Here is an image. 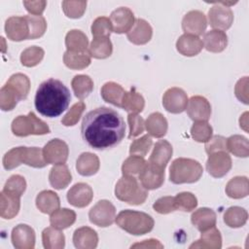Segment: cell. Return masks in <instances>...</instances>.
Here are the masks:
<instances>
[{
    "label": "cell",
    "mask_w": 249,
    "mask_h": 249,
    "mask_svg": "<svg viewBox=\"0 0 249 249\" xmlns=\"http://www.w3.org/2000/svg\"><path fill=\"white\" fill-rule=\"evenodd\" d=\"M12 132L18 137H24L28 135H43L50 132L49 125L36 117L33 112H29L28 115L18 116L11 125Z\"/></svg>",
    "instance_id": "obj_7"
},
{
    "label": "cell",
    "mask_w": 249,
    "mask_h": 249,
    "mask_svg": "<svg viewBox=\"0 0 249 249\" xmlns=\"http://www.w3.org/2000/svg\"><path fill=\"white\" fill-rule=\"evenodd\" d=\"M72 89L79 99H85L93 89V82L88 75H76L71 82Z\"/></svg>",
    "instance_id": "obj_41"
},
{
    "label": "cell",
    "mask_w": 249,
    "mask_h": 249,
    "mask_svg": "<svg viewBox=\"0 0 249 249\" xmlns=\"http://www.w3.org/2000/svg\"><path fill=\"white\" fill-rule=\"evenodd\" d=\"M73 243L78 249H93L97 246L98 235L93 229L82 227L74 231Z\"/></svg>",
    "instance_id": "obj_23"
},
{
    "label": "cell",
    "mask_w": 249,
    "mask_h": 249,
    "mask_svg": "<svg viewBox=\"0 0 249 249\" xmlns=\"http://www.w3.org/2000/svg\"><path fill=\"white\" fill-rule=\"evenodd\" d=\"M43 246L46 249H62L65 246V236L61 230L53 227L46 228L42 232Z\"/></svg>",
    "instance_id": "obj_36"
},
{
    "label": "cell",
    "mask_w": 249,
    "mask_h": 249,
    "mask_svg": "<svg viewBox=\"0 0 249 249\" xmlns=\"http://www.w3.org/2000/svg\"><path fill=\"white\" fill-rule=\"evenodd\" d=\"M44 54L45 52L42 48L37 46H31L21 53L20 62L23 66L33 67L38 65L42 61Z\"/></svg>",
    "instance_id": "obj_44"
},
{
    "label": "cell",
    "mask_w": 249,
    "mask_h": 249,
    "mask_svg": "<svg viewBox=\"0 0 249 249\" xmlns=\"http://www.w3.org/2000/svg\"><path fill=\"white\" fill-rule=\"evenodd\" d=\"M205 151L208 155L220 151L227 152V139L221 135L211 136V138L205 142Z\"/></svg>",
    "instance_id": "obj_57"
},
{
    "label": "cell",
    "mask_w": 249,
    "mask_h": 249,
    "mask_svg": "<svg viewBox=\"0 0 249 249\" xmlns=\"http://www.w3.org/2000/svg\"><path fill=\"white\" fill-rule=\"evenodd\" d=\"M93 197L92 189L86 183L75 184L67 193L68 202L78 208L88 206Z\"/></svg>",
    "instance_id": "obj_18"
},
{
    "label": "cell",
    "mask_w": 249,
    "mask_h": 249,
    "mask_svg": "<svg viewBox=\"0 0 249 249\" xmlns=\"http://www.w3.org/2000/svg\"><path fill=\"white\" fill-rule=\"evenodd\" d=\"M3 189L21 196L26 189L25 179L22 176L18 175V174L12 175L5 183V186Z\"/></svg>",
    "instance_id": "obj_54"
},
{
    "label": "cell",
    "mask_w": 249,
    "mask_h": 249,
    "mask_svg": "<svg viewBox=\"0 0 249 249\" xmlns=\"http://www.w3.org/2000/svg\"><path fill=\"white\" fill-rule=\"evenodd\" d=\"M202 172V166L197 160L178 158L170 165L169 180L173 184L195 183L200 179Z\"/></svg>",
    "instance_id": "obj_5"
},
{
    "label": "cell",
    "mask_w": 249,
    "mask_h": 249,
    "mask_svg": "<svg viewBox=\"0 0 249 249\" xmlns=\"http://www.w3.org/2000/svg\"><path fill=\"white\" fill-rule=\"evenodd\" d=\"M139 180L146 190H156L164 182V170L159 169L147 161L144 169L139 174Z\"/></svg>",
    "instance_id": "obj_21"
},
{
    "label": "cell",
    "mask_w": 249,
    "mask_h": 249,
    "mask_svg": "<svg viewBox=\"0 0 249 249\" xmlns=\"http://www.w3.org/2000/svg\"><path fill=\"white\" fill-rule=\"evenodd\" d=\"M174 202L176 210L190 212L194 210L197 205V199L196 196L190 192H183L174 196Z\"/></svg>",
    "instance_id": "obj_49"
},
{
    "label": "cell",
    "mask_w": 249,
    "mask_h": 249,
    "mask_svg": "<svg viewBox=\"0 0 249 249\" xmlns=\"http://www.w3.org/2000/svg\"><path fill=\"white\" fill-rule=\"evenodd\" d=\"M117 225L133 235H142L150 232L154 228V219L147 213L134 211V210H123L116 219Z\"/></svg>",
    "instance_id": "obj_4"
},
{
    "label": "cell",
    "mask_w": 249,
    "mask_h": 249,
    "mask_svg": "<svg viewBox=\"0 0 249 249\" xmlns=\"http://www.w3.org/2000/svg\"><path fill=\"white\" fill-rule=\"evenodd\" d=\"M90 223L95 226L106 228L111 226L116 219L115 206L106 199L99 200L89 212Z\"/></svg>",
    "instance_id": "obj_8"
},
{
    "label": "cell",
    "mask_w": 249,
    "mask_h": 249,
    "mask_svg": "<svg viewBox=\"0 0 249 249\" xmlns=\"http://www.w3.org/2000/svg\"><path fill=\"white\" fill-rule=\"evenodd\" d=\"M59 197L57 194L53 191H42L36 196V206L42 213L52 214L59 208Z\"/></svg>",
    "instance_id": "obj_29"
},
{
    "label": "cell",
    "mask_w": 249,
    "mask_h": 249,
    "mask_svg": "<svg viewBox=\"0 0 249 249\" xmlns=\"http://www.w3.org/2000/svg\"><path fill=\"white\" fill-rule=\"evenodd\" d=\"M29 26V39H37L44 35L47 29L46 19L42 16H25Z\"/></svg>",
    "instance_id": "obj_47"
},
{
    "label": "cell",
    "mask_w": 249,
    "mask_h": 249,
    "mask_svg": "<svg viewBox=\"0 0 249 249\" xmlns=\"http://www.w3.org/2000/svg\"><path fill=\"white\" fill-rule=\"evenodd\" d=\"M100 93L104 101L122 108V102L125 90L121 85L115 82H107L102 86Z\"/></svg>",
    "instance_id": "obj_32"
},
{
    "label": "cell",
    "mask_w": 249,
    "mask_h": 249,
    "mask_svg": "<svg viewBox=\"0 0 249 249\" xmlns=\"http://www.w3.org/2000/svg\"><path fill=\"white\" fill-rule=\"evenodd\" d=\"M227 150L238 158L249 156V144L246 137L242 135H231L227 139Z\"/></svg>",
    "instance_id": "obj_43"
},
{
    "label": "cell",
    "mask_w": 249,
    "mask_h": 249,
    "mask_svg": "<svg viewBox=\"0 0 249 249\" xmlns=\"http://www.w3.org/2000/svg\"><path fill=\"white\" fill-rule=\"evenodd\" d=\"M127 122L129 124V134H128L129 139L138 136L144 131L145 122L143 118L140 117L138 114L129 113L127 116Z\"/></svg>",
    "instance_id": "obj_55"
},
{
    "label": "cell",
    "mask_w": 249,
    "mask_h": 249,
    "mask_svg": "<svg viewBox=\"0 0 249 249\" xmlns=\"http://www.w3.org/2000/svg\"><path fill=\"white\" fill-rule=\"evenodd\" d=\"M100 166L99 159L96 155L86 152L79 156L76 161V169L82 176L94 175Z\"/></svg>",
    "instance_id": "obj_27"
},
{
    "label": "cell",
    "mask_w": 249,
    "mask_h": 249,
    "mask_svg": "<svg viewBox=\"0 0 249 249\" xmlns=\"http://www.w3.org/2000/svg\"><path fill=\"white\" fill-rule=\"evenodd\" d=\"M202 43L208 52L221 53L228 45V36L222 30L212 29L204 34Z\"/></svg>",
    "instance_id": "obj_26"
},
{
    "label": "cell",
    "mask_w": 249,
    "mask_h": 249,
    "mask_svg": "<svg viewBox=\"0 0 249 249\" xmlns=\"http://www.w3.org/2000/svg\"><path fill=\"white\" fill-rule=\"evenodd\" d=\"M208 20L210 25L218 30L229 29L233 21V13L230 7L220 2H215L208 12Z\"/></svg>",
    "instance_id": "obj_10"
},
{
    "label": "cell",
    "mask_w": 249,
    "mask_h": 249,
    "mask_svg": "<svg viewBox=\"0 0 249 249\" xmlns=\"http://www.w3.org/2000/svg\"><path fill=\"white\" fill-rule=\"evenodd\" d=\"M188 101L187 93L180 88H170L162 96V105L164 109L172 114L184 112L187 108Z\"/></svg>",
    "instance_id": "obj_11"
},
{
    "label": "cell",
    "mask_w": 249,
    "mask_h": 249,
    "mask_svg": "<svg viewBox=\"0 0 249 249\" xmlns=\"http://www.w3.org/2000/svg\"><path fill=\"white\" fill-rule=\"evenodd\" d=\"M90 57L88 51L83 53L66 51L63 54V62L70 69L81 70L90 64Z\"/></svg>",
    "instance_id": "obj_38"
},
{
    "label": "cell",
    "mask_w": 249,
    "mask_h": 249,
    "mask_svg": "<svg viewBox=\"0 0 249 249\" xmlns=\"http://www.w3.org/2000/svg\"><path fill=\"white\" fill-rule=\"evenodd\" d=\"M61 6L66 17L70 18H79L86 11L87 1H62Z\"/></svg>",
    "instance_id": "obj_51"
},
{
    "label": "cell",
    "mask_w": 249,
    "mask_h": 249,
    "mask_svg": "<svg viewBox=\"0 0 249 249\" xmlns=\"http://www.w3.org/2000/svg\"><path fill=\"white\" fill-rule=\"evenodd\" d=\"M5 32L7 37L16 42L29 39V26L25 17H11L6 20Z\"/></svg>",
    "instance_id": "obj_17"
},
{
    "label": "cell",
    "mask_w": 249,
    "mask_h": 249,
    "mask_svg": "<svg viewBox=\"0 0 249 249\" xmlns=\"http://www.w3.org/2000/svg\"><path fill=\"white\" fill-rule=\"evenodd\" d=\"M23 5L28 13H30L32 16H41V14L44 12L47 2L45 0H39V1H23Z\"/></svg>",
    "instance_id": "obj_59"
},
{
    "label": "cell",
    "mask_w": 249,
    "mask_h": 249,
    "mask_svg": "<svg viewBox=\"0 0 249 249\" xmlns=\"http://www.w3.org/2000/svg\"><path fill=\"white\" fill-rule=\"evenodd\" d=\"M72 175L66 164H55L49 174V181L53 188L56 190L65 189L71 182Z\"/></svg>",
    "instance_id": "obj_28"
},
{
    "label": "cell",
    "mask_w": 249,
    "mask_h": 249,
    "mask_svg": "<svg viewBox=\"0 0 249 249\" xmlns=\"http://www.w3.org/2000/svg\"><path fill=\"white\" fill-rule=\"evenodd\" d=\"M113 32L122 34L127 33L134 24V15L132 11L126 7H120L114 10L110 16Z\"/></svg>",
    "instance_id": "obj_14"
},
{
    "label": "cell",
    "mask_w": 249,
    "mask_h": 249,
    "mask_svg": "<svg viewBox=\"0 0 249 249\" xmlns=\"http://www.w3.org/2000/svg\"><path fill=\"white\" fill-rule=\"evenodd\" d=\"M153 208L160 214H168L176 210L174 196H162L155 201Z\"/></svg>",
    "instance_id": "obj_56"
},
{
    "label": "cell",
    "mask_w": 249,
    "mask_h": 249,
    "mask_svg": "<svg viewBox=\"0 0 249 249\" xmlns=\"http://www.w3.org/2000/svg\"><path fill=\"white\" fill-rule=\"evenodd\" d=\"M207 26L205 15L197 10L188 12L182 19V29L185 34L201 35Z\"/></svg>",
    "instance_id": "obj_15"
},
{
    "label": "cell",
    "mask_w": 249,
    "mask_h": 249,
    "mask_svg": "<svg viewBox=\"0 0 249 249\" xmlns=\"http://www.w3.org/2000/svg\"><path fill=\"white\" fill-rule=\"evenodd\" d=\"M20 196L2 190L0 194V216L4 219H13L19 211Z\"/></svg>",
    "instance_id": "obj_20"
},
{
    "label": "cell",
    "mask_w": 249,
    "mask_h": 249,
    "mask_svg": "<svg viewBox=\"0 0 249 249\" xmlns=\"http://www.w3.org/2000/svg\"><path fill=\"white\" fill-rule=\"evenodd\" d=\"M234 93L238 100L244 104H248V77L239 79L234 88Z\"/></svg>",
    "instance_id": "obj_58"
},
{
    "label": "cell",
    "mask_w": 249,
    "mask_h": 249,
    "mask_svg": "<svg viewBox=\"0 0 249 249\" xmlns=\"http://www.w3.org/2000/svg\"><path fill=\"white\" fill-rule=\"evenodd\" d=\"M21 163L35 168H42L48 164L44 160L43 150L38 147H16L3 157V166L7 170L14 169Z\"/></svg>",
    "instance_id": "obj_3"
},
{
    "label": "cell",
    "mask_w": 249,
    "mask_h": 249,
    "mask_svg": "<svg viewBox=\"0 0 249 249\" xmlns=\"http://www.w3.org/2000/svg\"><path fill=\"white\" fill-rule=\"evenodd\" d=\"M186 109L189 117L195 122H207L210 119L211 105L203 96H192Z\"/></svg>",
    "instance_id": "obj_13"
},
{
    "label": "cell",
    "mask_w": 249,
    "mask_h": 249,
    "mask_svg": "<svg viewBox=\"0 0 249 249\" xmlns=\"http://www.w3.org/2000/svg\"><path fill=\"white\" fill-rule=\"evenodd\" d=\"M248 219L247 211L239 206H231L224 213V222L230 228H240Z\"/></svg>",
    "instance_id": "obj_40"
},
{
    "label": "cell",
    "mask_w": 249,
    "mask_h": 249,
    "mask_svg": "<svg viewBox=\"0 0 249 249\" xmlns=\"http://www.w3.org/2000/svg\"><path fill=\"white\" fill-rule=\"evenodd\" d=\"M212 126L207 122H196L191 127V136L196 142H206L212 136Z\"/></svg>",
    "instance_id": "obj_48"
},
{
    "label": "cell",
    "mask_w": 249,
    "mask_h": 249,
    "mask_svg": "<svg viewBox=\"0 0 249 249\" xmlns=\"http://www.w3.org/2000/svg\"><path fill=\"white\" fill-rule=\"evenodd\" d=\"M85 109H86V104L83 101H79L75 103L64 115V117L61 120V124L65 126L75 125L79 122L80 118L82 117V114L85 111Z\"/></svg>",
    "instance_id": "obj_52"
},
{
    "label": "cell",
    "mask_w": 249,
    "mask_h": 249,
    "mask_svg": "<svg viewBox=\"0 0 249 249\" xmlns=\"http://www.w3.org/2000/svg\"><path fill=\"white\" fill-rule=\"evenodd\" d=\"M145 127L150 135L156 138H160L166 134L168 124L162 114L155 112L147 118Z\"/></svg>",
    "instance_id": "obj_30"
},
{
    "label": "cell",
    "mask_w": 249,
    "mask_h": 249,
    "mask_svg": "<svg viewBox=\"0 0 249 249\" xmlns=\"http://www.w3.org/2000/svg\"><path fill=\"white\" fill-rule=\"evenodd\" d=\"M146 163L147 161L144 160L143 157L131 155L123 162V165H122L123 175H128V176H133L137 174L139 175L141 171L144 169Z\"/></svg>",
    "instance_id": "obj_45"
},
{
    "label": "cell",
    "mask_w": 249,
    "mask_h": 249,
    "mask_svg": "<svg viewBox=\"0 0 249 249\" xmlns=\"http://www.w3.org/2000/svg\"><path fill=\"white\" fill-rule=\"evenodd\" d=\"M88 52L94 58L104 59L112 54L113 46L109 37H97L93 38L89 46Z\"/></svg>",
    "instance_id": "obj_34"
},
{
    "label": "cell",
    "mask_w": 249,
    "mask_h": 249,
    "mask_svg": "<svg viewBox=\"0 0 249 249\" xmlns=\"http://www.w3.org/2000/svg\"><path fill=\"white\" fill-rule=\"evenodd\" d=\"M172 153L171 144L166 140H160L155 144L148 162L159 169L164 170L172 157Z\"/></svg>",
    "instance_id": "obj_19"
},
{
    "label": "cell",
    "mask_w": 249,
    "mask_h": 249,
    "mask_svg": "<svg viewBox=\"0 0 249 249\" xmlns=\"http://www.w3.org/2000/svg\"><path fill=\"white\" fill-rule=\"evenodd\" d=\"M115 196L118 199L131 205H139L148 197V191L133 176L124 175L116 184Z\"/></svg>",
    "instance_id": "obj_6"
},
{
    "label": "cell",
    "mask_w": 249,
    "mask_h": 249,
    "mask_svg": "<svg viewBox=\"0 0 249 249\" xmlns=\"http://www.w3.org/2000/svg\"><path fill=\"white\" fill-rule=\"evenodd\" d=\"M203 43L198 36L191 34H183L176 42L177 51L185 56H194L200 53Z\"/></svg>",
    "instance_id": "obj_24"
},
{
    "label": "cell",
    "mask_w": 249,
    "mask_h": 249,
    "mask_svg": "<svg viewBox=\"0 0 249 249\" xmlns=\"http://www.w3.org/2000/svg\"><path fill=\"white\" fill-rule=\"evenodd\" d=\"M239 125L242 129H244L246 132L248 131V112H245L243 113L241 116H240V119H239Z\"/></svg>",
    "instance_id": "obj_61"
},
{
    "label": "cell",
    "mask_w": 249,
    "mask_h": 249,
    "mask_svg": "<svg viewBox=\"0 0 249 249\" xmlns=\"http://www.w3.org/2000/svg\"><path fill=\"white\" fill-rule=\"evenodd\" d=\"M113 28L109 18L99 17L95 18L91 24V34L93 38L110 37Z\"/></svg>",
    "instance_id": "obj_50"
},
{
    "label": "cell",
    "mask_w": 249,
    "mask_h": 249,
    "mask_svg": "<svg viewBox=\"0 0 249 249\" xmlns=\"http://www.w3.org/2000/svg\"><path fill=\"white\" fill-rule=\"evenodd\" d=\"M68 145L58 138L52 139L43 148V157L48 164L65 163L68 159Z\"/></svg>",
    "instance_id": "obj_9"
},
{
    "label": "cell",
    "mask_w": 249,
    "mask_h": 249,
    "mask_svg": "<svg viewBox=\"0 0 249 249\" xmlns=\"http://www.w3.org/2000/svg\"><path fill=\"white\" fill-rule=\"evenodd\" d=\"M11 240L17 249H33L35 246V231L30 226L19 224L13 229Z\"/></svg>",
    "instance_id": "obj_16"
},
{
    "label": "cell",
    "mask_w": 249,
    "mask_h": 249,
    "mask_svg": "<svg viewBox=\"0 0 249 249\" xmlns=\"http://www.w3.org/2000/svg\"><path fill=\"white\" fill-rule=\"evenodd\" d=\"M9 85L14 87L16 90L18 92L20 99L23 100L27 97L30 89V81L28 77L22 73H17L10 77L7 81Z\"/></svg>",
    "instance_id": "obj_46"
},
{
    "label": "cell",
    "mask_w": 249,
    "mask_h": 249,
    "mask_svg": "<svg viewBox=\"0 0 249 249\" xmlns=\"http://www.w3.org/2000/svg\"><path fill=\"white\" fill-rule=\"evenodd\" d=\"M248 178L245 176L233 177L226 185V194L231 198H243L248 196Z\"/></svg>",
    "instance_id": "obj_35"
},
{
    "label": "cell",
    "mask_w": 249,
    "mask_h": 249,
    "mask_svg": "<svg viewBox=\"0 0 249 249\" xmlns=\"http://www.w3.org/2000/svg\"><path fill=\"white\" fill-rule=\"evenodd\" d=\"M65 46L67 51L83 53L89 49V40L84 32L78 29L68 31L65 36Z\"/></svg>",
    "instance_id": "obj_33"
},
{
    "label": "cell",
    "mask_w": 249,
    "mask_h": 249,
    "mask_svg": "<svg viewBox=\"0 0 249 249\" xmlns=\"http://www.w3.org/2000/svg\"><path fill=\"white\" fill-rule=\"evenodd\" d=\"M231 159L227 152L220 151L209 155L206 161V170L211 176L221 178L225 176L231 170Z\"/></svg>",
    "instance_id": "obj_12"
},
{
    "label": "cell",
    "mask_w": 249,
    "mask_h": 249,
    "mask_svg": "<svg viewBox=\"0 0 249 249\" xmlns=\"http://www.w3.org/2000/svg\"><path fill=\"white\" fill-rule=\"evenodd\" d=\"M21 100L18 92L14 87L6 83L0 90V107L3 111L13 110L18 102Z\"/></svg>",
    "instance_id": "obj_42"
},
{
    "label": "cell",
    "mask_w": 249,
    "mask_h": 249,
    "mask_svg": "<svg viewBox=\"0 0 249 249\" xmlns=\"http://www.w3.org/2000/svg\"><path fill=\"white\" fill-rule=\"evenodd\" d=\"M144 106L145 100L143 96L134 89H131L129 91H125L122 102L123 109H124L128 113L138 114L143 111Z\"/></svg>",
    "instance_id": "obj_39"
},
{
    "label": "cell",
    "mask_w": 249,
    "mask_h": 249,
    "mask_svg": "<svg viewBox=\"0 0 249 249\" xmlns=\"http://www.w3.org/2000/svg\"><path fill=\"white\" fill-rule=\"evenodd\" d=\"M153 35V29L148 21L143 18H136L131 29L126 33L127 39L135 45L147 44Z\"/></svg>",
    "instance_id": "obj_22"
},
{
    "label": "cell",
    "mask_w": 249,
    "mask_h": 249,
    "mask_svg": "<svg viewBox=\"0 0 249 249\" xmlns=\"http://www.w3.org/2000/svg\"><path fill=\"white\" fill-rule=\"evenodd\" d=\"M136 247H141V248H163V245L157 239L151 238L144 240L141 243H135L131 245V248H136Z\"/></svg>",
    "instance_id": "obj_60"
},
{
    "label": "cell",
    "mask_w": 249,
    "mask_h": 249,
    "mask_svg": "<svg viewBox=\"0 0 249 249\" xmlns=\"http://www.w3.org/2000/svg\"><path fill=\"white\" fill-rule=\"evenodd\" d=\"M70 100L71 94L68 88L61 81L51 78L39 86L34 105L41 115L55 118L67 109Z\"/></svg>",
    "instance_id": "obj_2"
},
{
    "label": "cell",
    "mask_w": 249,
    "mask_h": 249,
    "mask_svg": "<svg viewBox=\"0 0 249 249\" xmlns=\"http://www.w3.org/2000/svg\"><path fill=\"white\" fill-rule=\"evenodd\" d=\"M75 221L76 213L68 208H58L57 210L53 212L50 217L51 226L58 230H64L69 228L75 223Z\"/></svg>",
    "instance_id": "obj_37"
},
{
    "label": "cell",
    "mask_w": 249,
    "mask_h": 249,
    "mask_svg": "<svg viewBox=\"0 0 249 249\" xmlns=\"http://www.w3.org/2000/svg\"><path fill=\"white\" fill-rule=\"evenodd\" d=\"M216 213L207 207H201L196 210L191 216L192 224L199 231H204L216 226Z\"/></svg>",
    "instance_id": "obj_25"
},
{
    "label": "cell",
    "mask_w": 249,
    "mask_h": 249,
    "mask_svg": "<svg viewBox=\"0 0 249 249\" xmlns=\"http://www.w3.org/2000/svg\"><path fill=\"white\" fill-rule=\"evenodd\" d=\"M222 247V236L215 227L201 231V237L191 244L190 248H210L220 249Z\"/></svg>",
    "instance_id": "obj_31"
},
{
    "label": "cell",
    "mask_w": 249,
    "mask_h": 249,
    "mask_svg": "<svg viewBox=\"0 0 249 249\" xmlns=\"http://www.w3.org/2000/svg\"><path fill=\"white\" fill-rule=\"evenodd\" d=\"M153 145V141L151 137L146 134L143 135L142 137L135 139L129 147V154L134 155V156H140V157H145L147 153L149 152L150 148Z\"/></svg>",
    "instance_id": "obj_53"
},
{
    "label": "cell",
    "mask_w": 249,
    "mask_h": 249,
    "mask_svg": "<svg viewBox=\"0 0 249 249\" xmlns=\"http://www.w3.org/2000/svg\"><path fill=\"white\" fill-rule=\"evenodd\" d=\"M125 134L123 117L108 107H98L89 111L83 119L81 135L92 149L107 150L119 145Z\"/></svg>",
    "instance_id": "obj_1"
}]
</instances>
